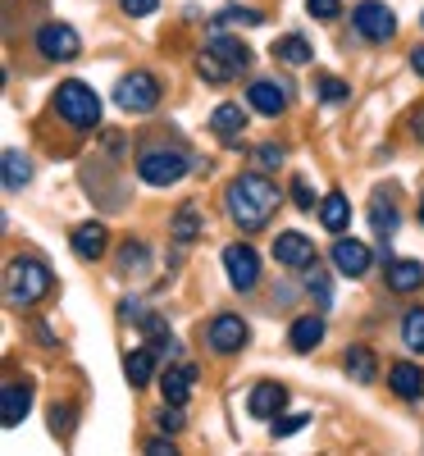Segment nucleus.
<instances>
[{"mask_svg":"<svg viewBox=\"0 0 424 456\" xmlns=\"http://www.w3.org/2000/svg\"><path fill=\"white\" fill-rule=\"evenodd\" d=\"M279 210V187L269 183L265 174H242L228 187V215L242 233H256V228L269 224V215Z\"/></svg>","mask_w":424,"mask_h":456,"instance_id":"f257e3e1","label":"nucleus"},{"mask_svg":"<svg viewBox=\"0 0 424 456\" xmlns=\"http://www.w3.org/2000/svg\"><path fill=\"white\" fill-rule=\"evenodd\" d=\"M51 270L42 260H14L10 274H5V292H10V306H32L51 292Z\"/></svg>","mask_w":424,"mask_h":456,"instance_id":"f03ea898","label":"nucleus"},{"mask_svg":"<svg viewBox=\"0 0 424 456\" xmlns=\"http://www.w3.org/2000/svg\"><path fill=\"white\" fill-rule=\"evenodd\" d=\"M55 110H60V119L73 124V128H96L101 124V96L87 83H60Z\"/></svg>","mask_w":424,"mask_h":456,"instance_id":"7ed1b4c3","label":"nucleus"},{"mask_svg":"<svg viewBox=\"0 0 424 456\" xmlns=\"http://www.w3.org/2000/svg\"><path fill=\"white\" fill-rule=\"evenodd\" d=\"M192 165H187V156L183 151H146V156L137 160V174H142V183H151V187H169V183H178L183 174H187Z\"/></svg>","mask_w":424,"mask_h":456,"instance_id":"20e7f679","label":"nucleus"},{"mask_svg":"<svg viewBox=\"0 0 424 456\" xmlns=\"http://www.w3.org/2000/svg\"><path fill=\"white\" fill-rule=\"evenodd\" d=\"M114 101H119V110L128 114H146L160 105V83L151 78V73H128V78L114 87Z\"/></svg>","mask_w":424,"mask_h":456,"instance_id":"39448f33","label":"nucleus"},{"mask_svg":"<svg viewBox=\"0 0 424 456\" xmlns=\"http://www.w3.org/2000/svg\"><path fill=\"white\" fill-rule=\"evenodd\" d=\"M224 270H228V283H233L238 292L256 288V279H260V256H256V247L228 242V247H224Z\"/></svg>","mask_w":424,"mask_h":456,"instance_id":"423d86ee","label":"nucleus"},{"mask_svg":"<svg viewBox=\"0 0 424 456\" xmlns=\"http://www.w3.org/2000/svg\"><path fill=\"white\" fill-rule=\"evenodd\" d=\"M37 51H42L46 60H78L83 37L73 32L69 23H46L42 32H37Z\"/></svg>","mask_w":424,"mask_h":456,"instance_id":"0eeeda50","label":"nucleus"},{"mask_svg":"<svg viewBox=\"0 0 424 456\" xmlns=\"http://www.w3.org/2000/svg\"><path fill=\"white\" fill-rule=\"evenodd\" d=\"M352 19H356V28H361L365 42H388V37L397 32L393 10H388V5H379V0H365V5H356Z\"/></svg>","mask_w":424,"mask_h":456,"instance_id":"6e6552de","label":"nucleus"},{"mask_svg":"<svg viewBox=\"0 0 424 456\" xmlns=\"http://www.w3.org/2000/svg\"><path fill=\"white\" fill-rule=\"evenodd\" d=\"M274 260L288 265V270H306V265H315V242L306 233H279L274 238Z\"/></svg>","mask_w":424,"mask_h":456,"instance_id":"1a4fd4ad","label":"nucleus"},{"mask_svg":"<svg viewBox=\"0 0 424 456\" xmlns=\"http://www.w3.org/2000/svg\"><path fill=\"white\" fill-rule=\"evenodd\" d=\"M333 265H338V274L361 279L370 270V247L365 242H352V238H338L333 242Z\"/></svg>","mask_w":424,"mask_h":456,"instance_id":"9d476101","label":"nucleus"},{"mask_svg":"<svg viewBox=\"0 0 424 456\" xmlns=\"http://www.w3.org/2000/svg\"><path fill=\"white\" fill-rule=\"evenodd\" d=\"M242 342H247V324H242L238 315H215V320H210V347H215L219 356L238 352Z\"/></svg>","mask_w":424,"mask_h":456,"instance_id":"9b49d317","label":"nucleus"},{"mask_svg":"<svg viewBox=\"0 0 424 456\" xmlns=\"http://www.w3.org/2000/svg\"><path fill=\"white\" fill-rule=\"evenodd\" d=\"M283 402H288L283 384H256L251 397H247V411L256 415V420H274V415L283 411Z\"/></svg>","mask_w":424,"mask_h":456,"instance_id":"f8f14e48","label":"nucleus"},{"mask_svg":"<svg viewBox=\"0 0 424 456\" xmlns=\"http://www.w3.org/2000/svg\"><path fill=\"white\" fill-rule=\"evenodd\" d=\"M388 384H393V393H397V397L415 402V397H424V370H420V365H411V361H397V365L388 370Z\"/></svg>","mask_w":424,"mask_h":456,"instance_id":"ddd939ff","label":"nucleus"},{"mask_svg":"<svg viewBox=\"0 0 424 456\" xmlns=\"http://www.w3.org/2000/svg\"><path fill=\"white\" fill-rule=\"evenodd\" d=\"M247 96H251V105H256L260 114H269V119H279V114L288 110V92H283V83H269V78H265V83H251Z\"/></svg>","mask_w":424,"mask_h":456,"instance_id":"4468645a","label":"nucleus"},{"mask_svg":"<svg viewBox=\"0 0 424 456\" xmlns=\"http://www.w3.org/2000/svg\"><path fill=\"white\" fill-rule=\"evenodd\" d=\"M206 51H215V55H219L228 69H233V73L251 64V46H247V42H238V37H224V32H215V37H210Z\"/></svg>","mask_w":424,"mask_h":456,"instance_id":"2eb2a0df","label":"nucleus"},{"mask_svg":"<svg viewBox=\"0 0 424 456\" xmlns=\"http://www.w3.org/2000/svg\"><path fill=\"white\" fill-rule=\"evenodd\" d=\"M28 406H32V388L28 384H5V393H0V420L14 429L28 415Z\"/></svg>","mask_w":424,"mask_h":456,"instance_id":"dca6fc26","label":"nucleus"},{"mask_svg":"<svg viewBox=\"0 0 424 456\" xmlns=\"http://www.w3.org/2000/svg\"><path fill=\"white\" fill-rule=\"evenodd\" d=\"M288 342H292V352H315L320 342H324V320L320 315H301L288 329Z\"/></svg>","mask_w":424,"mask_h":456,"instance_id":"f3484780","label":"nucleus"},{"mask_svg":"<svg viewBox=\"0 0 424 456\" xmlns=\"http://www.w3.org/2000/svg\"><path fill=\"white\" fill-rule=\"evenodd\" d=\"M210 128H215V137H219V142H238V137H242V128H247L242 105H219V110L210 114Z\"/></svg>","mask_w":424,"mask_h":456,"instance_id":"a211bd4d","label":"nucleus"},{"mask_svg":"<svg viewBox=\"0 0 424 456\" xmlns=\"http://www.w3.org/2000/svg\"><path fill=\"white\" fill-rule=\"evenodd\" d=\"M320 224L329 228V233H347V224H352V206H347L342 192H329L320 201Z\"/></svg>","mask_w":424,"mask_h":456,"instance_id":"6ab92c4d","label":"nucleus"},{"mask_svg":"<svg viewBox=\"0 0 424 456\" xmlns=\"http://www.w3.org/2000/svg\"><path fill=\"white\" fill-rule=\"evenodd\" d=\"M424 283V265L420 260H393L388 265V288L393 292H415Z\"/></svg>","mask_w":424,"mask_h":456,"instance_id":"aec40b11","label":"nucleus"},{"mask_svg":"<svg viewBox=\"0 0 424 456\" xmlns=\"http://www.w3.org/2000/svg\"><path fill=\"white\" fill-rule=\"evenodd\" d=\"M73 251H78L83 260H96L105 251V224H83L73 228Z\"/></svg>","mask_w":424,"mask_h":456,"instance_id":"412c9836","label":"nucleus"},{"mask_svg":"<svg viewBox=\"0 0 424 456\" xmlns=\"http://www.w3.org/2000/svg\"><path fill=\"white\" fill-rule=\"evenodd\" d=\"M124 374H128V384H133V388H146L151 379H156V352H151V347H137V352L128 356Z\"/></svg>","mask_w":424,"mask_h":456,"instance_id":"4be33fe9","label":"nucleus"},{"mask_svg":"<svg viewBox=\"0 0 424 456\" xmlns=\"http://www.w3.org/2000/svg\"><path fill=\"white\" fill-rule=\"evenodd\" d=\"M342 365H347V374H352L356 384H374V374H379V365H374V352H370V347H352Z\"/></svg>","mask_w":424,"mask_h":456,"instance_id":"5701e85b","label":"nucleus"},{"mask_svg":"<svg viewBox=\"0 0 424 456\" xmlns=\"http://www.w3.org/2000/svg\"><path fill=\"white\" fill-rule=\"evenodd\" d=\"M28 178H32L28 156H23V151H5V187H10V192H19Z\"/></svg>","mask_w":424,"mask_h":456,"instance_id":"b1692460","label":"nucleus"},{"mask_svg":"<svg viewBox=\"0 0 424 456\" xmlns=\"http://www.w3.org/2000/svg\"><path fill=\"white\" fill-rule=\"evenodd\" d=\"M274 55L283 60V64H311V42H306V37H283V42L274 46Z\"/></svg>","mask_w":424,"mask_h":456,"instance_id":"393cba45","label":"nucleus"},{"mask_svg":"<svg viewBox=\"0 0 424 456\" xmlns=\"http://www.w3.org/2000/svg\"><path fill=\"white\" fill-rule=\"evenodd\" d=\"M174 238H178V242H197V238H201V215H197V206H183V210L174 215Z\"/></svg>","mask_w":424,"mask_h":456,"instance_id":"a878e982","label":"nucleus"},{"mask_svg":"<svg viewBox=\"0 0 424 456\" xmlns=\"http://www.w3.org/2000/svg\"><path fill=\"white\" fill-rule=\"evenodd\" d=\"M160 384H165V402H187V393H192V370L183 365V370H169L165 379H160Z\"/></svg>","mask_w":424,"mask_h":456,"instance_id":"bb28decb","label":"nucleus"},{"mask_svg":"<svg viewBox=\"0 0 424 456\" xmlns=\"http://www.w3.org/2000/svg\"><path fill=\"white\" fill-rule=\"evenodd\" d=\"M402 342H406L411 352H424V311H411L402 320Z\"/></svg>","mask_w":424,"mask_h":456,"instance_id":"cd10ccee","label":"nucleus"},{"mask_svg":"<svg viewBox=\"0 0 424 456\" xmlns=\"http://www.w3.org/2000/svg\"><path fill=\"white\" fill-rule=\"evenodd\" d=\"M197 69H201V78H210V83H228V78H233V69H228L215 51H206V55L197 60Z\"/></svg>","mask_w":424,"mask_h":456,"instance_id":"c85d7f7f","label":"nucleus"},{"mask_svg":"<svg viewBox=\"0 0 424 456\" xmlns=\"http://www.w3.org/2000/svg\"><path fill=\"white\" fill-rule=\"evenodd\" d=\"M374 228H379L383 238H388L393 228H397V210H393V206H383V201H374Z\"/></svg>","mask_w":424,"mask_h":456,"instance_id":"c756f323","label":"nucleus"},{"mask_svg":"<svg viewBox=\"0 0 424 456\" xmlns=\"http://www.w3.org/2000/svg\"><path fill=\"white\" fill-rule=\"evenodd\" d=\"M315 87H320V96H324V101H347V83H342V78H333V73H324V78H320Z\"/></svg>","mask_w":424,"mask_h":456,"instance_id":"7c9ffc66","label":"nucleus"},{"mask_svg":"<svg viewBox=\"0 0 424 456\" xmlns=\"http://www.w3.org/2000/svg\"><path fill=\"white\" fill-rule=\"evenodd\" d=\"M306 10H311L315 19H338L342 14V0H306Z\"/></svg>","mask_w":424,"mask_h":456,"instance_id":"2f4dec72","label":"nucleus"},{"mask_svg":"<svg viewBox=\"0 0 424 456\" xmlns=\"http://www.w3.org/2000/svg\"><path fill=\"white\" fill-rule=\"evenodd\" d=\"M260 19H265V14H256V10H238V5L219 14V23H247V28H256Z\"/></svg>","mask_w":424,"mask_h":456,"instance_id":"473e14b6","label":"nucleus"},{"mask_svg":"<svg viewBox=\"0 0 424 456\" xmlns=\"http://www.w3.org/2000/svg\"><path fill=\"white\" fill-rule=\"evenodd\" d=\"M306 420H311V415L306 411H297V415H288V420H274V438H288V434H297Z\"/></svg>","mask_w":424,"mask_h":456,"instance_id":"72a5a7b5","label":"nucleus"},{"mask_svg":"<svg viewBox=\"0 0 424 456\" xmlns=\"http://www.w3.org/2000/svg\"><path fill=\"white\" fill-rule=\"evenodd\" d=\"M160 429H169V434L183 429V411H178V402H165V411H160Z\"/></svg>","mask_w":424,"mask_h":456,"instance_id":"f704fd0d","label":"nucleus"},{"mask_svg":"<svg viewBox=\"0 0 424 456\" xmlns=\"http://www.w3.org/2000/svg\"><path fill=\"white\" fill-rule=\"evenodd\" d=\"M256 160H260V165H265V169H274V165H279V160H283V151H279V146H274V142H265V146H256Z\"/></svg>","mask_w":424,"mask_h":456,"instance_id":"c9c22d12","label":"nucleus"},{"mask_svg":"<svg viewBox=\"0 0 424 456\" xmlns=\"http://www.w3.org/2000/svg\"><path fill=\"white\" fill-rule=\"evenodd\" d=\"M292 197H297V206H301V210H315V197H311V183H306V178H297V183H292Z\"/></svg>","mask_w":424,"mask_h":456,"instance_id":"e433bc0d","label":"nucleus"},{"mask_svg":"<svg viewBox=\"0 0 424 456\" xmlns=\"http://www.w3.org/2000/svg\"><path fill=\"white\" fill-rule=\"evenodd\" d=\"M156 5H160V0H124V14L142 19V14H156Z\"/></svg>","mask_w":424,"mask_h":456,"instance_id":"4c0bfd02","label":"nucleus"},{"mask_svg":"<svg viewBox=\"0 0 424 456\" xmlns=\"http://www.w3.org/2000/svg\"><path fill=\"white\" fill-rule=\"evenodd\" d=\"M119 265H124V270H133V265H146V247H124V256H119Z\"/></svg>","mask_w":424,"mask_h":456,"instance_id":"58836bf2","label":"nucleus"},{"mask_svg":"<svg viewBox=\"0 0 424 456\" xmlns=\"http://www.w3.org/2000/svg\"><path fill=\"white\" fill-rule=\"evenodd\" d=\"M146 456H174V443H165V438H151V443H146Z\"/></svg>","mask_w":424,"mask_h":456,"instance_id":"ea45409f","label":"nucleus"},{"mask_svg":"<svg viewBox=\"0 0 424 456\" xmlns=\"http://www.w3.org/2000/svg\"><path fill=\"white\" fill-rule=\"evenodd\" d=\"M411 69H415L420 78H424V46H415V55H411Z\"/></svg>","mask_w":424,"mask_h":456,"instance_id":"a19ab883","label":"nucleus"},{"mask_svg":"<svg viewBox=\"0 0 424 456\" xmlns=\"http://www.w3.org/2000/svg\"><path fill=\"white\" fill-rule=\"evenodd\" d=\"M415 133H420V142H424V110L415 114Z\"/></svg>","mask_w":424,"mask_h":456,"instance_id":"79ce46f5","label":"nucleus"},{"mask_svg":"<svg viewBox=\"0 0 424 456\" xmlns=\"http://www.w3.org/2000/svg\"><path fill=\"white\" fill-rule=\"evenodd\" d=\"M420 219H424V197H420Z\"/></svg>","mask_w":424,"mask_h":456,"instance_id":"37998d69","label":"nucleus"},{"mask_svg":"<svg viewBox=\"0 0 424 456\" xmlns=\"http://www.w3.org/2000/svg\"><path fill=\"white\" fill-rule=\"evenodd\" d=\"M420 23H424V14H420Z\"/></svg>","mask_w":424,"mask_h":456,"instance_id":"c03bdc74","label":"nucleus"}]
</instances>
